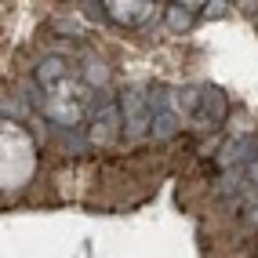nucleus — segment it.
I'll return each mask as SVG.
<instances>
[{
    "mask_svg": "<svg viewBox=\"0 0 258 258\" xmlns=\"http://www.w3.org/2000/svg\"><path fill=\"white\" fill-rule=\"evenodd\" d=\"M244 175H247V182H251V189L258 193V160H251L247 167H244Z\"/></svg>",
    "mask_w": 258,
    "mask_h": 258,
    "instance_id": "obj_10",
    "label": "nucleus"
},
{
    "mask_svg": "<svg viewBox=\"0 0 258 258\" xmlns=\"http://www.w3.org/2000/svg\"><path fill=\"white\" fill-rule=\"evenodd\" d=\"M229 116V98L218 88H200L197 109H193V127L197 131H215L222 127V120Z\"/></svg>",
    "mask_w": 258,
    "mask_h": 258,
    "instance_id": "obj_3",
    "label": "nucleus"
},
{
    "mask_svg": "<svg viewBox=\"0 0 258 258\" xmlns=\"http://www.w3.org/2000/svg\"><path fill=\"white\" fill-rule=\"evenodd\" d=\"M84 80H88L91 88L106 91V84H109V66L102 62V58H95V55H88V66H84Z\"/></svg>",
    "mask_w": 258,
    "mask_h": 258,
    "instance_id": "obj_9",
    "label": "nucleus"
},
{
    "mask_svg": "<svg viewBox=\"0 0 258 258\" xmlns=\"http://www.w3.org/2000/svg\"><path fill=\"white\" fill-rule=\"evenodd\" d=\"M251 160H258V139L254 135H240V139H229L218 146V167L222 171H233V167H247Z\"/></svg>",
    "mask_w": 258,
    "mask_h": 258,
    "instance_id": "obj_4",
    "label": "nucleus"
},
{
    "mask_svg": "<svg viewBox=\"0 0 258 258\" xmlns=\"http://www.w3.org/2000/svg\"><path fill=\"white\" fill-rule=\"evenodd\" d=\"M66 77H70V62H66L62 55H44L37 62V73H33V80H37L40 91H55Z\"/></svg>",
    "mask_w": 258,
    "mask_h": 258,
    "instance_id": "obj_5",
    "label": "nucleus"
},
{
    "mask_svg": "<svg viewBox=\"0 0 258 258\" xmlns=\"http://www.w3.org/2000/svg\"><path fill=\"white\" fill-rule=\"evenodd\" d=\"M204 8H208V15H222V11H226V4H222V0H218V4H204Z\"/></svg>",
    "mask_w": 258,
    "mask_h": 258,
    "instance_id": "obj_11",
    "label": "nucleus"
},
{
    "mask_svg": "<svg viewBox=\"0 0 258 258\" xmlns=\"http://www.w3.org/2000/svg\"><path fill=\"white\" fill-rule=\"evenodd\" d=\"M120 120H124V127H120V135H124L127 142H139L149 135V98H146V88H127L124 95H120Z\"/></svg>",
    "mask_w": 258,
    "mask_h": 258,
    "instance_id": "obj_1",
    "label": "nucleus"
},
{
    "mask_svg": "<svg viewBox=\"0 0 258 258\" xmlns=\"http://www.w3.org/2000/svg\"><path fill=\"white\" fill-rule=\"evenodd\" d=\"M149 11H153V4H106V19L131 26V22H142Z\"/></svg>",
    "mask_w": 258,
    "mask_h": 258,
    "instance_id": "obj_8",
    "label": "nucleus"
},
{
    "mask_svg": "<svg viewBox=\"0 0 258 258\" xmlns=\"http://www.w3.org/2000/svg\"><path fill=\"white\" fill-rule=\"evenodd\" d=\"M197 8L200 4H167V11H164L167 29L171 33H185L189 26H193V19H197Z\"/></svg>",
    "mask_w": 258,
    "mask_h": 258,
    "instance_id": "obj_7",
    "label": "nucleus"
},
{
    "mask_svg": "<svg viewBox=\"0 0 258 258\" xmlns=\"http://www.w3.org/2000/svg\"><path fill=\"white\" fill-rule=\"evenodd\" d=\"M120 127H124V120H120V98H113L109 91H98L95 98V109H91V131H88V139L95 146H109Z\"/></svg>",
    "mask_w": 258,
    "mask_h": 258,
    "instance_id": "obj_2",
    "label": "nucleus"
},
{
    "mask_svg": "<svg viewBox=\"0 0 258 258\" xmlns=\"http://www.w3.org/2000/svg\"><path fill=\"white\" fill-rule=\"evenodd\" d=\"M44 113H47V120H51V124H58V127H77L80 124V106H77V102H70V98H47L44 102Z\"/></svg>",
    "mask_w": 258,
    "mask_h": 258,
    "instance_id": "obj_6",
    "label": "nucleus"
}]
</instances>
